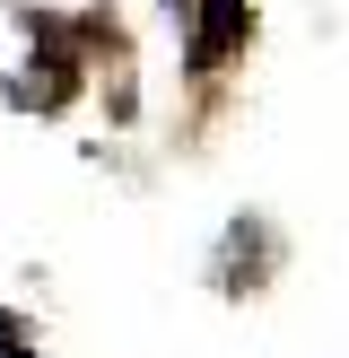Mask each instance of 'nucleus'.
Masks as SVG:
<instances>
[{"mask_svg":"<svg viewBox=\"0 0 349 358\" xmlns=\"http://www.w3.org/2000/svg\"><path fill=\"white\" fill-rule=\"evenodd\" d=\"M244 27H253V9H244V0H209V17L192 27V70H218V52L236 44Z\"/></svg>","mask_w":349,"mask_h":358,"instance_id":"1","label":"nucleus"},{"mask_svg":"<svg viewBox=\"0 0 349 358\" xmlns=\"http://www.w3.org/2000/svg\"><path fill=\"white\" fill-rule=\"evenodd\" d=\"M0 358H35V350H27V332H17V315H0Z\"/></svg>","mask_w":349,"mask_h":358,"instance_id":"2","label":"nucleus"},{"mask_svg":"<svg viewBox=\"0 0 349 358\" xmlns=\"http://www.w3.org/2000/svg\"><path fill=\"white\" fill-rule=\"evenodd\" d=\"M166 9H174V17H192V9H201V0H166Z\"/></svg>","mask_w":349,"mask_h":358,"instance_id":"3","label":"nucleus"}]
</instances>
